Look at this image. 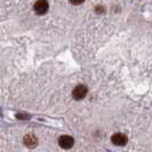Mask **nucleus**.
I'll use <instances>...</instances> for the list:
<instances>
[{"label": "nucleus", "mask_w": 152, "mask_h": 152, "mask_svg": "<svg viewBox=\"0 0 152 152\" xmlns=\"http://www.w3.org/2000/svg\"><path fill=\"white\" fill-rule=\"evenodd\" d=\"M87 87L84 86V85H78L76 88L73 89L72 91V96H73V99H77V101H79V99H83L86 97V95H87Z\"/></svg>", "instance_id": "1"}, {"label": "nucleus", "mask_w": 152, "mask_h": 152, "mask_svg": "<svg viewBox=\"0 0 152 152\" xmlns=\"http://www.w3.org/2000/svg\"><path fill=\"white\" fill-rule=\"evenodd\" d=\"M34 12L38 14V15H44L47 13V10H48V8H49V5H48V2L47 1H44V0H40V1H37L36 4H34Z\"/></svg>", "instance_id": "2"}, {"label": "nucleus", "mask_w": 152, "mask_h": 152, "mask_svg": "<svg viewBox=\"0 0 152 152\" xmlns=\"http://www.w3.org/2000/svg\"><path fill=\"white\" fill-rule=\"evenodd\" d=\"M111 141L114 145H118V146H124L127 143V136L122 133H115L111 137Z\"/></svg>", "instance_id": "3"}, {"label": "nucleus", "mask_w": 152, "mask_h": 152, "mask_svg": "<svg viewBox=\"0 0 152 152\" xmlns=\"http://www.w3.org/2000/svg\"><path fill=\"white\" fill-rule=\"evenodd\" d=\"M58 144L63 149H71L75 144V141H73L72 137L69 136V135H63L58 140Z\"/></svg>", "instance_id": "4"}, {"label": "nucleus", "mask_w": 152, "mask_h": 152, "mask_svg": "<svg viewBox=\"0 0 152 152\" xmlns=\"http://www.w3.org/2000/svg\"><path fill=\"white\" fill-rule=\"evenodd\" d=\"M23 143L25 146H28V148H34V146H37L38 144V140H37V137L34 136V135H31V134H28V135H25L24 138H23Z\"/></svg>", "instance_id": "5"}, {"label": "nucleus", "mask_w": 152, "mask_h": 152, "mask_svg": "<svg viewBox=\"0 0 152 152\" xmlns=\"http://www.w3.org/2000/svg\"><path fill=\"white\" fill-rule=\"evenodd\" d=\"M83 1H71V4H73V5H79V4H81Z\"/></svg>", "instance_id": "6"}]
</instances>
